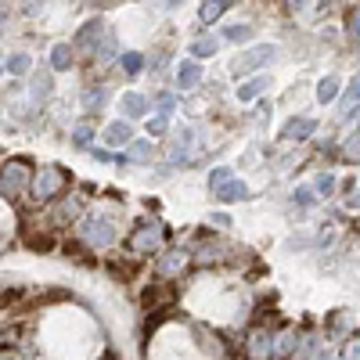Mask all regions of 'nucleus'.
I'll use <instances>...</instances> for the list:
<instances>
[{
  "instance_id": "nucleus-29",
  "label": "nucleus",
  "mask_w": 360,
  "mask_h": 360,
  "mask_svg": "<svg viewBox=\"0 0 360 360\" xmlns=\"http://www.w3.org/2000/svg\"><path fill=\"white\" fill-rule=\"evenodd\" d=\"M25 245H29V248H43V253H51V248H54V238H51V234H25Z\"/></svg>"
},
{
  "instance_id": "nucleus-35",
  "label": "nucleus",
  "mask_w": 360,
  "mask_h": 360,
  "mask_svg": "<svg viewBox=\"0 0 360 360\" xmlns=\"http://www.w3.org/2000/svg\"><path fill=\"white\" fill-rule=\"evenodd\" d=\"M173 108H177V98H173V94H159V112L169 116Z\"/></svg>"
},
{
  "instance_id": "nucleus-43",
  "label": "nucleus",
  "mask_w": 360,
  "mask_h": 360,
  "mask_svg": "<svg viewBox=\"0 0 360 360\" xmlns=\"http://www.w3.org/2000/svg\"><path fill=\"white\" fill-rule=\"evenodd\" d=\"M162 4H166V8H177V4H184V0H162Z\"/></svg>"
},
{
  "instance_id": "nucleus-38",
  "label": "nucleus",
  "mask_w": 360,
  "mask_h": 360,
  "mask_svg": "<svg viewBox=\"0 0 360 360\" xmlns=\"http://www.w3.org/2000/svg\"><path fill=\"white\" fill-rule=\"evenodd\" d=\"M43 4H47V0H25L22 11H25V14H36V11H43Z\"/></svg>"
},
{
  "instance_id": "nucleus-30",
  "label": "nucleus",
  "mask_w": 360,
  "mask_h": 360,
  "mask_svg": "<svg viewBox=\"0 0 360 360\" xmlns=\"http://www.w3.org/2000/svg\"><path fill=\"white\" fill-rule=\"evenodd\" d=\"M29 87H33V94H36V98H47V94H51V76H47V72H36V76H33V83H29Z\"/></svg>"
},
{
  "instance_id": "nucleus-32",
  "label": "nucleus",
  "mask_w": 360,
  "mask_h": 360,
  "mask_svg": "<svg viewBox=\"0 0 360 360\" xmlns=\"http://www.w3.org/2000/svg\"><path fill=\"white\" fill-rule=\"evenodd\" d=\"M166 127H169V123H166V116L159 112L155 119H148V137H162V134H166Z\"/></svg>"
},
{
  "instance_id": "nucleus-42",
  "label": "nucleus",
  "mask_w": 360,
  "mask_h": 360,
  "mask_svg": "<svg viewBox=\"0 0 360 360\" xmlns=\"http://www.w3.org/2000/svg\"><path fill=\"white\" fill-rule=\"evenodd\" d=\"M4 19H8V11H4V8H0V33H4Z\"/></svg>"
},
{
  "instance_id": "nucleus-8",
  "label": "nucleus",
  "mask_w": 360,
  "mask_h": 360,
  "mask_svg": "<svg viewBox=\"0 0 360 360\" xmlns=\"http://www.w3.org/2000/svg\"><path fill=\"white\" fill-rule=\"evenodd\" d=\"M245 353H248V360H271V353H274L271 335L267 332H253L248 342H245Z\"/></svg>"
},
{
  "instance_id": "nucleus-20",
  "label": "nucleus",
  "mask_w": 360,
  "mask_h": 360,
  "mask_svg": "<svg viewBox=\"0 0 360 360\" xmlns=\"http://www.w3.org/2000/svg\"><path fill=\"white\" fill-rule=\"evenodd\" d=\"M80 209H83L80 198H69V202H61V206L54 209V220H58V224H72L76 216H80Z\"/></svg>"
},
{
  "instance_id": "nucleus-27",
  "label": "nucleus",
  "mask_w": 360,
  "mask_h": 360,
  "mask_svg": "<svg viewBox=\"0 0 360 360\" xmlns=\"http://www.w3.org/2000/svg\"><path fill=\"white\" fill-rule=\"evenodd\" d=\"M72 145L76 148H94V127L90 123H80V127L72 130Z\"/></svg>"
},
{
  "instance_id": "nucleus-44",
  "label": "nucleus",
  "mask_w": 360,
  "mask_h": 360,
  "mask_svg": "<svg viewBox=\"0 0 360 360\" xmlns=\"http://www.w3.org/2000/svg\"><path fill=\"white\" fill-rule=\"evenodd\" d=\"M317 360H342V357H335V353H324V357H317Z\"/></svg>"
},
{
  "instance_id": "nucleus-9",
  "label": "nucleus",
  "mask_w": 360,
  "mask_h": 360,
  "mask_svg": "<svg viewBox=\"0 0 360 360\" xmlns=\"http://www.w3.org/2000/svg\"><path fill=\"white\" fill-rule=\"evenodd\" d=\"M184 267H187V253H184V248H173V253H166L159 263H155L159 277H177Z\"/></svg>"
},
{
  "instance_id": "nucleus-15",
  "label": "nucleus",
  "mask_w": 360,
  "mask_h": 360,
  "mask_svg": "<svg viewBox=\"0 0 360 360\" xmlns=\"http://www.w3.org/2000/svg\"><path fill=\"white\" fill-rule=\"evenodd\" d=\"M72 61H76V47L72 43H54L51 47V65L61 72V69H72Z\"/></svg>"
},
{
  "instance_id": "nucleus-11",
  "label": "nucleus",
  "mask_w": 360,
  "mask_h": 360,
  "mask_svg": "<svg viewBox=\"0 0 360 360\" xmlns=\"http://www.w3.org/2000/svg\"><path fill=\"white\" fill-rule=\"evenodd\" d=\"M202 80V69H198V61L195 58H187L177 65V90H195Z\"/></svg>"
},
{
  "instance_id": "nucleus-24",
  "label": "nucleus",
  "mask_w": 360,
  "mask_h": 360,
  "mask_svg": "<svg viewBox=\"0 0 360 360\" xmlns=\"http://www.w3.org/2000/svg\"><path fill=\"white\" fill-rule=\"evenodd\" d=\"M29 65H33V58L22 54V51H19V54H11V58L4 61V69H8L11 76H25V72H29Z\"/></svg>"
},
{
  "instance_id": "nucleus-16",
  "label": "nucleus",
  "mask_w": 360,
  "mask_h": 360,
  "mask_svg": "<svg viewBox=\"0 0 360 360\" xmlns=\"http://www.w3.org/2000/svg\"><path fill=\"white\" fill-rule=\"evenodd\" d=\"M166 299H169V288L166 285H148L145 292H140V303H145L148 310H159Z\"/></svg>"
},
{
  "instance_id": "nucleus-13",
  "label": "nucleus",
  "mask_w": 360,
  "mask_h": 360,
  "mask_svg": "<svg viewBox=\"0 0 360 360\" xmlns=\"http://www.w3.org/2000/svg\"><path fill=\"white\" fill-rule=\"evenodd\" d=\"M213 198L216 202H238V198H248V187L242 180H227V184H220L213 191Z\"/></svg>"
},
{
  "instance_id": "nucleus-26",
  "label": "nucleus",
  "mask_w": 360,
  "mask_h": 360,
  "mask_svg": "<svg viewBox=\"0 0 360 360\" xmlns=\"http://www.w3.org/2000/svg\"><path fill=\"white\" fill-rule=\"evenodd\" d=\"M108 101V90L105 87H98V90H87L83 94V108L87 112H101V105Z\"/></svg>"
},
{
  "instance_id": "nucleus-33",
  "label": "nucleus",
  "mask_w": 360,
  "mask_h": 360,
  "mask_svg": "<svg viewBox=\"0 0 360 360\" xmlns=\"http://www.w3.org/2000/svg\"><path fill=\"white\" fill-rule=\"evenodd\" d=\"M346 36L353 40V43H360V8L350 14V25H346Z\"/></svg>"
},
{
  "instance_id": "nucleus-3",
  "label": "nucleus",
  "mask_w": 360,
  "mask_h": 360,
  "mask_svg": "<svg viewBox=\"0 0 360 360\" xmlns=\"http://www.w3.org/2000/svg\"><path fill=\"white\" fill-rule=\"evenodd\" d=\"M162 234H166V227H162L159 220H140V224L130 231L127 245H130V253L148 256V253H155V248L162 245Z\"/></svg>"
},
{
  "instance_id": "nucleus-34",
  "label": "nucleus",
  "mask_w": 360,
  "mask_h": 360,
  "mask_svg": "<svg viewBox=\"0 0 360 360\" xmlns=\"http://www.w3.org/2000/svg\"><path fill=\"white\" fill-rule=\"evenodd\" d=\"M317 191H321V195L328 198V195H332V191H335V177H332V173H324V177H317Z\"/></svg>"
},
{
  "instance_id": "nucleus-14",
  "label": "nucleus",
  "mask_w": 360,
  "mask_h": 360,
  "mask_svg": "<svg viewBox=\"0 0 360 360\" xmlns=\"http://www.w3.org/2000/svg\"><path fill=\"white\" fill-rule=\"evenodd\" d=\"M148 112V98L145 94H123V116L127 119H140Z\"/></svg>"
},
{
  "instance_id": "nucleus-1",
  "label": "nucleus",
  "mask_w": 360,
  "mask_h": 360,
  "mask_svg": "<svg viewBox=\"0 0 360 360\" xmlns=\"http://www.w3.org/2000/svg\"><path fill=\"white\" fill-rule=\"evenodd\" d=\"M65 187H69V173L61 166H43L33 173V180H29V198L33 202H54L58 195H65Z\"/></svg>"
},
{
  "instance_id": "nucleus-18",
  "label": "nucleus",
  "mask_w": 360,
  "mask_h": 360,
  "mask_svg": "<svg viewBox=\"0 0 360 360\" xmlns=\"http://www.w3.org/2000/svg\"><path fill=\"white\" fill-rule=\"evenodd\" d=\"M271 87V80L267 76H256V80H248L245 87H238V101H253V98H260L263 90Z\"/></svg>"
},
{
  "instance_id": "nucleus-36",
  "label": "nucleus",
  "mask_w": 360,
  "mask_h": 360,
  "mask_svg": "<svg viewBox=\"0 0 360 360\" xmlns=\"http://www.w3.org/2000/svg\"><path fill=\"white\" fill-rule=\"evenodd\" d=\"M357 101H360V76H357V80H353V83H350V87H346V105H350V108H353V105H357Z\"/></svg>"
},
{
  "instance_id": "nucleus-39",
  "label": "nucleus",
  "mask_w": 360,
  "mask_h": 360,
  "mask_svg": "<svg viewBox=\"0 0 360 360\" xmlns=\"http://www.w3.org/2000/svg\"><path fill=\"white\" fill-rule=\"evenodd\" d=\"M342 360H360V339H357V342H350L346 353H342Z\"/></svg>"
},
{
  "instance_id": "nucleus-4",
  "label": "nucleus",
  "mask_w": 360,
  "mask_h": 360,
  "mask_svg": "<svg viewBox=\"0 0 360 360\" xmlns=\"http://www.w3.org/2000/svg\"><path fill=\"white\" fill-rule=\"evenodd\" d=\"M29 180H33V169H29L25 162H19V159H11V162L0 166V191H4L8 198L25 195L29 191Z\"/></svg>"
},
{
  "instance_id": "nucleus-45",
  "label": "nucleus",
  "mask_w": 360,
  "mask_h": 360,
  "mask_svg": "<svg viewBox=\"0 0 360 360\" xmlns=\"http://www.w3.org/2000/svg\"><path fill=\"white\" fill-rule=\"evenodd\" d=\"M0 360H11V357H4V353H0Z\"/></svg>"
},
{
  "instance_id": "nucleus-40",
  "label": "nucleus",
  "mask_w": 360,
  "mask_h": 360,
  "mask_svg": "<svg viewBox=\"0 0 360 360\" xmlns=\"http://www.w3.org/2000/svg\"><path fill=\"white\" fill-rule=\"evenodd\" d=\"M209 224H213V227H227L231 216H227V213H216V216H209Z\"/></svg>"
},
{
  "instance_id": "nucleus-2",
  "label": "nucleus",
  "mask_w": 360,
  "mask_h": 360,
  "mask_svg": "<svg viewBox=\"0 0 360 360\" xmlns=\"http://www.w3.org/2000/svg\"><path fill=\"white\" fill-rule=\"evenodd\" d=\"M80 234H83V242L90 248H108V245H116L119 227H116V220L108 213H90V216L80 220Z\"/></svg>"
},
{
  "instance_id": "nucleus-19",
  "label": "nucleus",
  "mask_w": 360,
  "mask_h": 360,
  "mask_svg": "<svg viewBox=\"0 0 360 360\" xmlns=\"http://www.w3.org/2000/svg\"><path fill=\"white\" fill-rule=\"evenodd\" d=\"M148 155H151V140H130L127 155H123V162H145Z\"/></svg>"
},
{
  "instance_id": "nucleus-28",
  "label": "nucleus",
  "mask_w": 360,
  "mask_h": 360,
  "mask_svg": "<svg viewBox=\"0 0 360 360\" xmlns=\"http://www.w3.org/2000/svg\"><path fill=\"white\" fill-rule=\"evenodd\" d=\"M231 43H245V40H253V25H227V33H224Z\"/></svg>"
},
{
  "instance_id": "nucleus-41",
  "label": "nucleus",
  "mask_w": 360,
  "mask_h": 360,
  "mask_svg": "<svg viewBox=\"0 0 360 360\" xmlns=\"http://www.w3.org/2000/svg\"><path fill=\"white\" fill-rule=\"evenodd\" d=\"M303 4H306V0H285V8H288V11H299Z\"/></svg>"
},
{
  "instance_id": "nucleus-23",
  "label": "nucleus",
  "mask_w": 360,
  "mask_h": 360,
  "mask_svg": "<svg viewBox=\"0 0 360 360\" xmlns=\"http://www.w3.org/2000/svg\"><path fill=\"white\" fill-rule=\"evenodd\" d=\"M119 65H123V72H127V76H137L140 69H145V54H140V51H127L119 58Z\"/></svg>"
},
{
  "instance_id": "nucleus-37",
  "label": "nucleus",
  "mask_w": 360,
  "mask_h": 360,
  "mask_svg": "<svg viewBox=\"0 0 360 360\" xmlns=\"http://www.w3.org/2000/svg\"><path fill=\"white\" fill-rule=\"evenodd\" d=\"M295 202H299V206H314V191H310V187H299V191H295Z\"/></svg>"
},
{
  "instance_id": "nucleus-5",
  "label": "nucleus",
  "mask_w": 360,
  "mask_h": 360,
  "mask_svg": "<svg viewBox=\"0 0 360 360\" xmlns=\"http://www.w3.org/2000/svg\"><path fill=\"white\" fill-rule=\"evenodd\" d=\"M277 58V47L274 43H256V47H248L245 54H238L231 61V72L234 76H245V72H253L260 65H271V61Z\"/></svg>"
},
{
  "instance_id": "nucleus-7",
  "label": "nucleus",
  "mask_w": 360,
  "mask_h": 360,
  "mask_svg": "<svg viewBox=\"0 0 360 360\" xmlns=\"http://www.w3.org/2000/svg\"><path fill=\"white\" fill-rule=\"evenodd\" d=\"M191 145H195V134L187 130V127H184L180 134H173V140H169V166L191 159Z\"/></svg>"
},
{
  "instance_id": "nucleus-22",
  "label": "nucleus",
  "mask_w": 360,
  "mask_h": 360,
  "mask_svg": "<svg viewBox=\"0 0 360 360\" xmlns=\"http://www.w3.org/2000/svg\"><path fill=\"white\" fill-rule=\"evenodd\" d=\"M335 98H339V80H335V76H324V80L317 83V101L328 105V101H335Z\"/></svg>"
},
{
  "instance_id": "nucleus-6",
  "label": "nucleus",
  "mask_w": 360,
  "mask_h": 360,
  "mask_svg": "<svg viewBox=\"0 0 360 360\" xmlns=\"http://www.w3.org/2000/svg\"><path fill=\"white\" fill-rule=\"evenodd\" d=\"M105 33H108V29H105V22H101V19H90V22H83L80 29H76L72 47H76V51H87V54H94V51H98V43L105 40Z\"/></svg>"
},
{
  "instance_id": "nucleus-17",
  "label": "nucleus",
  "mask_w": 360,
  "mask_h": 360,
  "mask_svg": "<svg viewBox=\"0 0 360 360\" xmlns=\"http://www.w3.org/2000/svg\"><path fill=\"white\" fill-rule=\"evenodd\" d=\"M231 4H234V0H206V4H202V11H198V19L209 25V22H216V19H220V14H224Z\"/></svg>"
},
{
  "instance_id": "nucleus-21",
  "label": "nucleus",
  "mask_w": 360,
  "mask_h": 360,
  "mask_svg": "<svg viewBox=\"0 0 360 360\" xmlns=\"http://www.w3.org/2000/svg\"><path fill=\"white\" fill-rule=\"evenodd\" d=\"M295 346H299V339H295L292 332H285V335H277V346H274V353H271V357H274V360H288Z\"/></svg>"
},
{
  "instance_id": "nucleus-31",
  "label": "nucleus",
  "mask_w": 360,
  "mask_h": 360,
  "mask_svg": "<svg viewBox=\"0 0 360 360\" xmlns=\"http://www.w3.org/2000/svg\"><path fill=\"white\" fill-rule=\"evenodd\" d=\"M227 180H231V169H227V166H216L213 173H209V191H216V187L227 184Z\"/></svg>"
},
{
  "instance_id": "nucleus-12",
  "label": "nucleus",
  "mask_w": 360,
  "mask_h": 360,
  "mask_svg": "<svg viewBox=\"0 0 360 360\" xmlns=\"http://www.w3.org/2000/svg\"><path fill=\"white\" fill-rule=\"evenodd\" d=\"M314 130H317L314 119H288L285 130H281V137H285V140H306Z\"/></svg>"
},
{
  "instance_id": "nucleus-25",
  "label": "nucleus",
  "mask_w": 360,
  "mask_h": 360,
  "mask_svg": "<svg viewBox=\"0 0 360 360\" xmlns=\"http://www.w3.org/2000/svg\"><path fill=\"white\" fill-rule=\"evenodd\" d=\"M216 47H220V43H216V36H202V40L191 43V58H213Z\"/></svg>"
},
{
  "instance_id": "nucleus-10",
  "label": "nucleus",
  "mask_w": 360,
  "mask_h": 360,
  "mask_svg": "<svg viewBox=\"0 0 360 360\" xmlns=\"http://www.w3.org/2000/svg\"><path fill=\"white\" fill-rule=\"evenodd\" d=\"M134 140V127L130 123H108L105 127V145L108 148H127Z\"/></svg>"
}]
</instances>
